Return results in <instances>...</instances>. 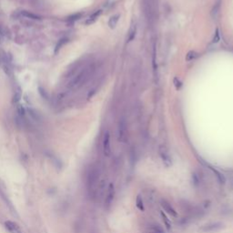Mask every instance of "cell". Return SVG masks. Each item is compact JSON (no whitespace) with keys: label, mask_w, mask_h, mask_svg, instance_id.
<instances>
[{"label":"cell","mask_w":233,"mask_h":233,"mask_svg":"<svg viewBox=\"0 0 233 233\" xmlns=\"http://www.w3.org/2000/svg\"><path fill=\"white\" fill-rule=\"evenodd\" d=\"M198 54L195 51H189L188 54L186 55V59L187 61H193L195 60L196 58H198Z\"/></svg>","instance_id":"16"},{"label":"cell","mask_w":233,"mask_h":233,"mask_svg":"<svg viewBox=\"0 0 233 233\" xmlns=\"http://www.w3.org/2000/svg\"><path fill=\"white\" fill-rule=\"evenodd\" d=\"M219 12V3H217V5L214 6L213 10H212V12H211V15H212V17L214 19H216L218 17Z\"/></svg>","instance_id":"21"},{"label":"cell","mask_w":233,"mask_h":233,"mask_svg":"<svg viewBox=\"0 0 233 233\" xmlns=\"http://www.w3.org/2000/svg\"><path fill=\"white\" fill-rule=\"evenodd\" d=\"M100 171L99 168L97 166H93L88 173V186L89 190H94V188L97 187V184L99 182Z\"/></svg>","instance_id":"2"},{"label":"cell","mask_w":233,"mask_h":233,"mask_svg":"<svg viewBox=\"0 0 233 233\" xmlns=\"http://www.w3.org/2000/svg\"><path fill=\"white\" fill-rule=\"evenodd\" d=\"M153 70H154V73H155V75H156V71L157 70V65L156 64V48L154 47L153 48Z\"/></svg>","instance_id":"22"},{"label":"cell","mask_w":233,"mask_h":233,"mask_svg":"<svg viewBox=\"0 0 233 233\" xmlns=\"http://www.w3.org/2000/svg\"><path fill=\"white\" fill-rule=\"evenodd\" d=\"M100 14H101V10H97L96 12H94L88 18V20L86 21V22H85V24L86 25H91V24H93L95 21H96L98 18H99V17L100 16Z\"/></svg>","instance_id":"10"},{"label":"cell","mask_w":233,"mask_h":233,"mask_svg":"<svg viewBox=\"0 0 233 233\" xmlns=\"http://www.w3.org/2000/svg\"><path fill=\"white\" fill-rule=\"evenodd\" d=\"M119 16H114V17H112L109 19V26L110 28H115L116 27V24H118V22H119Z\"/></svg>","instance_id":"17"},{"label":"cell","mask_w":233,"mask_h":233,"mask_svg":"<svg viewBox=\"0 0 233 233\" xmlns=\"http://www.w3.org/2000/svg\"><path fill=\"white\" fill-rule=\"evenodd\" d=\"M210 168V170L215 174V176L217 177L219 182L220 184H225V182H226V178H225V176L222 174L220 171H219L218 169H214L213 168Z\"/></svg>","instance_id":"9"},{"label":"cell","mask_w":233,"mask_h":233,"mask_svg":"<svg viewBox=\"0 0 233 233\" xmlns=\"http://www.w3.org/2000/svg\"><path fill=\"white\" fill-rule=\"evenodd\" d=\"M136 32H137V27L136 25H132L129 31V35H128V42L132 41L135 37H136Z\"/></svg>","instance_id":"13"},{"label":"cell","mask_w":233,"mask_h":233,"mask_svg":"<svg viewBox=\"0 0 233 233\" xmlns=\"http://www.w3.org/2000/svg\"><path fill=\"white\" fill-rule=\"evenodd\" d=\"M5 226L10 233H22V230L20 229L19 226L13 221H6Z\"/></svg>","instance_id":"8"},{"label":"cell","mask_w":233,"mask_h":233,"mask_svg":"<svg viewBox=\"0 0 233 233\" xmlns=\"http://www.w3.org/2000/svg\"><path fill=\"white\" fill-rule=\"evenodd\" d=\"M103 153L106 157L111 155V146H110V134L109 131H106L103 137Z\"/></svg>","instance_id":"5"},{"label":"cell","mask_w":233,"mask_h":233,"mask_svg":"<svg viewBox=\"0 0 233 233\" xmlns=\"http://www.w3.org/2000/svg\"><path fill=\"white\" fill-rule=\"evenodd\" d=\"M160 205H161V207L164 209V210L166 211L168 214H169V215L172 216V217H175V218L178 217V213H177L176 209L172 207V205L169 203L167 199L162 198L161 201H160Z\"/></svg>","instance_id":"7"},{"label":"cell","mask_w":233,"mask_h":233,"mask_svg":"<svg viewBox=\"0 0 233 233\" xmlns=\"http://www.w3.org/2000/svg\"><path fill=\"white\" fill-rule=\"evenodd\" d=\"M127 133H128V128H127L126 121L125 119H121L118 127V136L119 141L124 142L127 140Z\"/></svg>","instance_id":"6"},{"label":"cell","mask_w":233,"mask_h":233,"mask_svg":"<svg viewBox=\"0 0 233 233\" xmlns=\"http://www.w3.org/2000/svg\"><path fill=\"white\" fill-rule=\"evenodd\" d=\"M114 198H115V187L113 183H110L108 187L107 194H106L105 197V208L107 209H109L111 207Z\"/></svg>","instance_id":"4"},{"label":"cell","mask_w":233,"mask_h":233,"mask_svg":"<svg viewBox=\"0 0 233 233\" xmlns=\"http://www.w3.org/2000/svg\"><path fill=\"white\" fill-rule=\"evenodd\" d=\"M93 67H86L82 68L77 75L75 76L69 83H68V88H79L81 85H83L85 82L88 80V78L91 76V74L93 72Z\"/></svg>","instance_id":"1"},{"label":"cell","mask_w":233,"mask_h":233,"mask_svg":"<svg viewBox=\"0 0 233 233\" xmlns=\"http://www.w3.org/2000/svg\"><path fill=\"white\" fill-rule=\"evenodd\" d=\"M21 15L25 17H27V18H30V19H33V20H41V17H39L38 15H36L34 13H31L29 11H27V10H22V11H21Z\"/></svg>","instance_id":"11"},{"label":"cell","mask_w":233,"mask_h":233,"mask_svg":"<svg viewBox=\"0 0 233 233\" xmlns=\"http://www.w3.org/2000/svg\"><path fill=\"white\" fill-rule=\"evenodd\" d=\"M38 92H39V94L41 95V97L43 98V99H48V96H47V92L45 91V89H43L42 88H38Z\"/></svg>","instance_id":"23"},{"label":"cell","mask_w":233,"mask_h":233,"mask_svg":"<svg viewBox=\"0 0 233 233\" xmlns=\"http://www.w3.org/2000/svg\"><path fill=\"white\" fill-rule=\"evenodd\" d=\"M0 196H2V198L5 200V202L6 203V206H8V207H9V209L12 210V212H14V209H13V206H12L11 201H10V200L8 199V198L6 197V193L3 191V189H2L1 188H0Z\"/></svg>","instance_id":"12"},{"label":"cell","mask_w":233,"mask_h":233,"mask_svg":"<svg viewBox=\"0 0 233 233\" xmlns=\"http://www.w3.org/2000/svg\"><path fill=\"white\" fill-rule=\"evenodd\" d=\"M68 42V39L66 38V37L61 38L60 40H58V43L57 44V46H56V47H55V54H57V53L62 48V47L64 46L65 44H67Z\"/></svg>","instance_id":"14"},{"label":"cell","mask_w":233,"mask_h":233,"mask_svg":"<svg viewBox=\"0 0 233 233\" xmlns=\"http://www.w3.org/2000/svg\"><path fill=\"white\" fill-rule=\"evenodd\" d=\"M160 215H161V218H162V220H163V222L165 223V226H166V228L168 229V230H170L171 227H170V222H169L168 219L167 218V216H166V215H165L163 212H161V213H160Z\"/></svg>","instance_id":"19"},{"label":"cell","mask_w":233,"mask_h":233,"mask_svg":"<svg viewBox=\"0 0 233 233\" xmlns=\"http://www.w3.org/2000/svg\"><path fill=\"white\" fill-rule=\"evenodd\" d=\"M20 98H21L20 93H19V92H17V94L14 96V102H17V101L20 99Z\"/></svg>","instance_id":"26"},{"label":"cell","mask_w":233,"mask_h":233,"mask_svg":"<svg viewBox=\"0 0 233 233\" xmlns=\"http://www.w3.org/2000/svg\"><path fill=\"white\" fill-rule=\"evenodd\" d=\"M136 206H137V208L139 209L140 210H142V211H144L145 208H144L143 199H142V197H141V195H137V198H136Z\"/></svg>","instance_id":"15"},{"label":"cell","mask_w":233,"mask_h":233,"mask_svg":"<svg viewBox=\"0 0 233 233\" xmlns=\"http://www.w3.org/2000/svg\"><path fill=\"white\" fill-rule=\"evenodd\" d=\"M82 13H78V14H74L73 16H70V17H68V22H71V23H73V22H75V21H77L78 19H79L81 17H82Z\"/></svg>","instance_id":"18"},{"label":"cell","mask_w":233,"mask_h":233,"mask_svg":"<svg viewBox=\"0 0 233 233\" xmlns=\"http://www.w3.org/2000/svg\"><path fill=\"white\" fill-rule=\"evenodd\" d=\"M174 83H175V86H176V88L178 89L181 87V81H179V80H178V78H175L174 79Z\"/></svg>","instance_id":"25"},{"label":"cell","mask_w":233,"mask_h":233,"mask_svg":"<svg viewBox=\"0 0 233 233\" xmlns=\"http://www.w3.org/2000/svg\"><path fill=\"white\" fill-rule=\"evenodd\" d=\"M3 39H4V33H3V30L2 28L0 27V44L3 42Z\"/></svg>","instance_id":"27"},{"label":"cell","mask_w":233,"mask_h":233,"mask_svg":"<svg viewBox=\"0 0 233 233\" xmlns=\"http://www.w3.org/2000/svg\"><path fill=\"white\" fill-rule=\"evenodd\" d=\"M224 228V225L221 222H209V223L204 224L202 227L198 229V232L200 233H215L221 230Z\"/></svg>","instance_id":"3"},{"label":"cell","mask_w":233,"mask_h":233,"mask_svg":"<svg viewBox=\"0 0 233 233\" xmlns=\"http://www.w3.org/2000/svg\"><path fill=\"white\" fill-rule=\"evenodd\" d=\"M219 29H217L213 38V43H217V42H219Z\"/></svg>","instance_id":"24"},{"label":"cell","mask_w":233,"mask_h":233,"mask_svg":"<svg viewBox=\"0 0 233 233\" xmlns=\"http://www.w3.org/2000/svg\"><path fill=\"white\" fill-rule=\"evenodd\" d=\"M160 155H161V157H162V160H163V162L167 166L170 165V158H169L168 155L166 152H160Z\"/></svg>","instance_id":"20"}]
</instances>
